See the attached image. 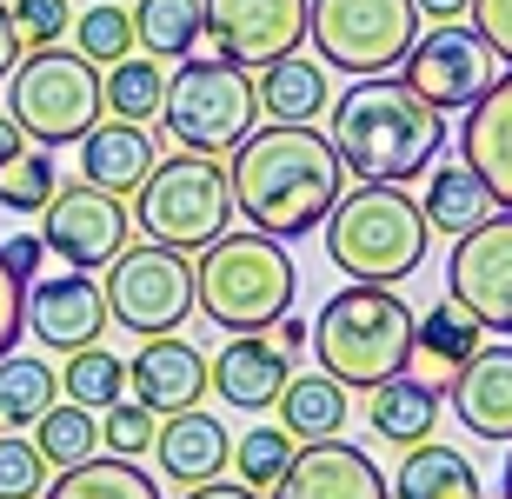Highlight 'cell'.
<instances>
[{
    "label": "cell",
    "mask_w": 512,
    "mask_h": 499,
    "mask_svg": "<svg viewBox=\"0 0 512 499\" xmlns=\"http://www.w3.org/2000/svg\"><path fill=\"white\" fill-rule=\"evenodd\" d=\"M227 187H233V213H247V227L273 233V240H300L346 193V167L326 134L266 120L227 154Z\"/></svg>",
    "instance_id": "cell-1"
},
{
    "label": "cell",
    "mask_w": 512,
    "mask_h": 499,
    "mask_svg": "<svg viewBox=\"0 0 512 499\" xmlns=\"http://www.w3.org/2000/svg\"><path fill=\"white\" fill-rule=\"evenodd\" d=\"M326 140L353 180H380V187H406L413 173H426L446 147V114H433L426 100L399 74L353 80L346 94L326 107Z\"/></svg>",
    "instance_id": "cell-2"
},
{
    "label": "cell",
    "mask_w": 512,
    "mask_h": 499,
    "mask_svg": "<svg viewBox=\"0 0 512 499\" xmlns=\"http://www.w3.org/2000/svg\"><path fill=\"white\" fill-rule=\"evenodd\" d=\"M193 293H200V313L220 333H266L300 300V267H293L286 240H273L260 227L247 233L227 227L193 260Z\"/></svg>",
    "instance_id": "cell-3"
},
{
    "label": "cell",
    "mask_w": 512,
    "mask_h": 499,
    "mask_svg": "<svg viewBox=\"0 0 512 499\" xmlns=\"http://www.w3.org/2000/svg\"><path fill=\"white\" fill-rule=\"evenodd\" d=\"M413 320L419 313L393 287H366V280L340 287L313 320L320 373H333L346 393H373V386L399 380L413 360Z\"/></svg>",
    "instance_id": "cell-4"
},
{
    "label": "cell",
    "mask_w": 512,
    "mask_h": 499,
    "mask_svg": "<svg viewBox=\"0 0 512 499\" xmlns=\"http://www.w3.org/2000/svg\"><path fill=\"white\" fill-rule=\"evenodd\" d=\"M320 227H326V260L346 280H366V287L413 280L419 260H426V240H433L413 193L380 187V180H360L353 193H340Z\"/></svg>",
    "instance_id": "cell-5"
},
{
    "label": "cell",
    "mask_w": 512,
    "mask_h": 499,
    "mask_svg": "<svg viewBox=\"0 0 512 499\" xmlns=\"http://www.w3.org/2000/svg\"><path fill=\"white\" fill-rule=\"evenodd\" d=\"M100 114H107L100 67H87L74 47L20 54V67L7 74V120L34 147H80L100 127Z\"/></svg>",
    "instance_id": "cell-6"
},
{
    "label": "cell",
    "mask_w": 512,
    "mask_h": 499,
    "mask_svg": "<svg viewBox=\"0 0 512 499\" xmlns=\"http://www.w3.org/2000/svg\"><path fill=\"white\" fill-rule=\"evenodd\" d=\"M160 120H167V140L180 154H233L240 140L253 134L260 120V94H253V74L233 67V60H180V74L167 80V100H160Z\"/></svg>",
    "instance_id": "cell-7"
},
{
    "label": "cell",
    "mask_w": 512,
    "mask_h": 499,
    "mask_svg": "<svg viewBox=\"0 0 512 499\" xmlns=\"http://www.w3.org/2000/svg\"><path fill=\"white\" fill-rule=\"evenodd\" d=\"M133 213H140V233L160 240V247L200 253L213 247L233 220V187L227 167L213 154H173L147 173V187L133 193Z\"/></svg>",
    "instance_id": "cell-8"
},
{
    "label": "cell",
    "mask_w": 512,
    "mask_h": 499,
    "mask_svg": "<svg viewBox=\"0 0 512 499\" xmlns=\"http://www.w3.org/2000/svg\"><path fill=\"white\" fill-rule=\"evenodd\" d=\"M306 40L320 47V67L373 80L406 67V54L419 40V7L413 0H313Z\"/></svg>",
    "instance_id": "cell-9"
},
{
    "label": "cell",
    "mask_w": 512,
    "mask_h": 499,
    "mask_svg": "<svg viewBox=\"0 0 512 499\" xmlns=\"http://www.w3.org/2000/svg\"><path fill=\"white\" fill-rule=\"evenodd\" d=\"M107 320H120L140 340H160V333H180L200 307L193 293V260L180 247H160V240H140L107 267Z\"/></svg>",
    "instance_id": "cell-10"
},
{
    "label": "cell",
    "mask_w": 512,
    "mask_h": 499,
    "mask_svg": "<svg viewBox=\"0 0 512 499\" xmlns=\"http://www.w3.org/2000/svg\"><path fill=\"white\" fill-rule=\"evenodd\" d=\"M127 233H133L127 207H120L114 193L87 187V180L54 187V200H47V213H40V240H47V253L67 260L74 273L114 267L120 253H127Z\"/></svg>",
    "instance_id": "cell-11"
},
{
    "label": "cell",
    "mask_w": 512,
    "mask_h": 499,
    "mask_svg": "<svg viewBox=\"0 0 512 499\" xmlns=\"http://www.w3.org/2000/svg\"><path fill=\"white\" fill-rule=\"evenodd\" d=\"M446 300L466 307L486 333L512 340V213H493L486 227L453 240V253H446Z\"/></svg>",
    "instance_id": "cell-12"
},
{
    "label": "cell",
    "mask_w": 512,
    "mask_h": 499,
    "mask_svg": "<svg viewBox=\"0 0 512 499\" xmlns=\"http://www.w3.org/2000/svg\"><path fill=\"white\" fill-rule=\"evenodd\" d=\"M200 7H207L213 54L247 67V74L300 54L306 20H313V0H200Z\"/></svg>",
    "instance_id": "cell-13"
},
{
    "label": "cell",
    "mask_w": 512,
    "mask_h": 499,
    "mask_svg": "<svg viewBox=\"0 0 512 499\" xmlns=\"http://www.w3.org/2000/svg\"><path fill=\"white\" fill-rule=\"evenodd\" d=\"M406 87H413L433 114H459V107H473L486 87H493V54H486V40L473 27H433V34L413 40V54H406Z\"/></svg>",
    "instance_id": "cell-14"
},
{
    "label": "cell",
    "mask_w": 512,
    "mask_h": 499,
    "mask_svg": "<svg viewBox=\"0 0 512 499\" xmlns=\"http://www.w3.org/2000/svg\"><path fill=\"white\" fill-rule=\"evenodd\" d=\"M27 327L54 353H80V346H100V333L114 327V320H107V293H100L94 273H60V280H34Z\"/></svg>",
    "instance_id": "cell-15"
},
{
    "label": "cell",
    "mask_w": 512,
    "mask_h": 499,
    "mask_svg": "<svg viewBox=\"0 0 512 499\" xmlns=\"http://www.w3.org/2000/svg\"><path fill=\"white\" fill-rule=\"evenodd\" d=\"M127 393L147 413H193L200 393H207V353L180 333H160V340H140V353L127 360Z\"/></svg>",
    "instance_id": "cell-16"
},
{
    "label": "cell",
    "mask_w": 512,
    "mask_h": 499,
    "mask_svg": "<svg viewBox=\"0 0 512 499\" xmlns=\"http://www.w3.org/2000/svg\"><path fill=\"white\" fill-rule=\"evenodd\" d=\"M266 499H393V493H386V473L353 440H320L293 453V466Z\"/></svg>",
    "instance_id": "cell-17"
},
{
    "label": "cell",
    "mask_w": 512,
    "mask_h": 499,
    "mask_svg": "<svg viewBox=\"0 0 512 499\" xmlns=\"http://www.w3.org/2000/svg\"><path fill=\"white\" fill-rule=\"evenodd\" d=\"M459 160L486 180L493 207L512 213V67L493 74V87L466 107V127H459Z\"/></svg>",
    "instance_id": "cell-18"
},
{
    "label": "cell",
    "mask_w": 512,
    "mask_h": 499,
    "mask_svg": "<svg viewBox=\"0 0 512 499\" xmlns=\"http://www.w3.org/2000/svg\"><path fill=\"white\" fill-rule=\"evenodd\" d=\"M459 426L493 446H512V340H486L446 386Z\"/></svg>",
    "instance_id": "cell-19"
},
{
    "label": "cell",
    "mask_w": 512,
    "mask_h": 499,
    "mask_svg": "<svg viewBox=\"0 0 512 499\" xmlns=\"http://www.w3.org/2000/svg\"><path fill=\"white\" fill-rule=\"evenodd\" d=\"M286 380H293V360H286V353L266 340V333H233V340L207 360V386H213L227 406H240V413H260V406H273V400L286 393Z\"/></svg>",
    "instance_id": "cell-20"
},
{
    "label": "cell",
    "mask_w": 512,
    "mask_h": 499,
    "mask_svg": "<svg viewBox=\"0 0 512 499\" xmlns=\"http://www.w3.org/2000/svg\"><path fill=\"white\" fill-rule=\"evenodd\" d=\"M479 346H486V327H479L466 307H433L413 320V360H406V380L433 386V393H446V386L459 380V366L473 360Z\"/></svg>",
    "instance_id": "cell-21"
},
{
    "label": "cell",
    "mask_w": 512,
    "mask_h": 499,
    "mask_svg": "<svg viewBox=\"0 0 512 499\" xmlns=\"http://www.w3.org/2000/svg\"><path fill=\"white\" fill-rule=\"evenodd\" d=\"M153 167H160V160H153V134H147V127L100 120L94 134L80 140V180H87V187H100V193H114V200L140 193Z\"/></svg>",
    "instance_id": "cell-22"
},
{
    "label": "cell",
    "mask_w": 512,
    "mask_h": 499,
    "mask_svg": "<svg viewBox=\"0 0 512 499\" xmlns=\"http://www.w3.org/2000/svg\"><path fill=\"white\" fill-rule=\"evenodd\" d=\"M153 460H160V473L180 486H207L220 480L233 466V440H227V426L213 420V413H173L167 426H160V440H153Z\"/></svg>",
    "instance_id": "cell-23"
},
{
    "label": "cell",
    "mask_w": 512,
    "mask_h": 499,
    "mask_svg": "<svg viewBox=\"0 0 512 499\" xmlns=\"http://www.w3.org/2000/svg\"><path fill=\"white\" fill-rule=\"evenodd\" d=\"M253 94H260V114L273 127H313V120L333 107V87H326V67L306 54H286L273 67L253 74Z\"/></svg>",
    "instance_id": "cell-24"
},
{
    "label": "cell",
    "mask_w": 512,
    "mask_h": 499,
    "mask_svg": "<svg viewBox=\"0 0 512 499\" xmlns=\"http://www.w3.org/2000/svg\"><path fill=\"white\" fill-rule=\"evenodd\" d=\"M419 213H426V227L446 233V240H459V233H473L493 220V193H486V180H479L466 160H433L426 167V200H419Z\"/></svg>",
    "instance_id": "cell-25"
},
{
    "label": "cell",
    "mask_w": 512,
    "mask_h": 499,
    "mask_svg": "<svg viewBox=\"0 0 512 499\" xmlns=\"http://www.w3.org/2000/svg\"><path fill=\"white\" fill-rule=\"evenodd\" d=\"M280 426L293 433L300 446H320V440H340L346 420H353V393H346L333 373H293L280 400Z\"/></svg>",
    "instance_id": "cell-26"
},
{
    "label": "cell",
    "mask_w": 512,
    "mask_h": 499,
    "mask_svg": "<svg viewBox=\"0 0 512 499\" xmlns=\"http://www.w3.org/2000/svg\"><path fill=\"white\" fill-rule=\"evenodd\" d=\"M386 493L393 499H479V473L466 453H453V446H406L399 453V473L386 480Z\"/></svg>",
    "instance_id": "cell-27"
},
{
    "label": "cell",
    "mask_w": 512,
    "mask_h": 499,
    "mask_svg": "<svg viewBox=\"0 0 512 499\" xmlns=\"http://www.w3.org/2000/svg\"><path fill=\"white\" fill-rule=\"evenodd\" d=\"M366 420H373V433H380L386 446H399V453H406V446H426V440H433V426H439V393L399 373V380L373 386Z\"/></svg>",
    "instance_id": "cell-28"
},
{
    "label": "cell",
    "mask_w": 512,
    "mask_h": 499,
    "mask_svg": "<svg viewBox=\"0 0 512 499\" xmlns=\"http://www.w3.org/2000/svg\"><path fill=\"white\" fill-rule=\"evenodd\" d=\"M133 40L147 47V60H193V47L207 40V7L200 0H140Z\"/></svg>",
    "instance_id": "cell-29"
},
{
    "label": "cell",
    "mask_w": 512,
    "mask_h": 499,
    "mask_svg": "<svg viewBox=\"0 0 512 499\" xmlns=\"http://www.w3.org/2000/svg\"><path fill=\"white\" fill-rule=\"evenodd\" d=\"M40 499H160V486L140 473V460H114V453H94L87 466H67L60 480H47Z\"/></svg>",
    "instance_id": "cell-30"
},
{
    "label": "cell",
    "mask_w": 512,
    "mask_h": 499,
    "mask_svg": "<svg viewBox=\"0 0 512 499\" xmlns=\"http://www.w3.org/2000/svg\"><path fill=\"white\" fill-rule=\"evenodd\" d=\"M100 100H107V114L127 120V127L160 120V100H167V74H160V60L127 54L120 67H107V74H100Z\"/></svg>",
    "instance_id": "cell-31"
},
{
    "label": "cell",
    "mask_w": 512,
    "mask_h": 499,
    "mask_svg": "<svg viewBox=\"0 0 512 499\" xmlns=\"http://www.w3.org/2000/svg\"><path fill=\"white\" fill-rule=\"evenodd\" d=\"M60 393V373L47 360H27V353H7L0 360V426H34Z\"/></svg>",
    "instance_id": "cell-32"
},
{
    "label": "cell",
    "mask_w": 512,
    "mask_h": 499,
    "mask_svg": "<svg viewBox=\"0 0 512 499\" xmlns=\"http://www.w3.org/2000/svg\"><path fill=\"white\" fill-rule=\"evenodd\" d=\"M34 446H40V460L60 466V473H67V466H87L100 453V420L87 413V406H74V400L47 406V413L34 420Z\"/></svg>",
    "instance_id": "cell-33"
},
{
    "label": "cell",
    "mask_w": 512,
    "mask_h": 499,
    "mask_svg": "<svg viewBox=\"0 0 512 499\" xmlns=\"http://www.w3.org/2000/svg\"><path fill=\"white\" fill-rule=\"evenodd\" d=\"M60 386H67L74 406L107 413L114 400H127V360L107 353V346H80V353H67V366H60Z\"/></svg>",
    "instance_id": "cell-34"
},
{
    "label": "cell",
    "mask_w": 512,
    "mask_h": 499,
    "mask_svg": "<svg viewBox=\"0 0 512 499\" xmlns=\"http://www.w3.org/2000/svg\"><path fill=\"white\" fill-rule=\"evenodd\" d=\"M74 54L87 67H120L133 54V7H114V0H100L87 14H74Z\"/></svg>",
    "instance_id": "cell-35"
},
{
    "label": "cell",
    "mask_w": 512,
    "mask_h": 499,
    "mask_svg": "<svg viewBox=\"0 0 512 499\" xmlns=\"http://www.w3.org/2000/svg\"><path fill=\"white\" fill-rule=\"evenodd\" d=\"M293 453H300V440H293L286 426H253L247 440L233 446V473H240V486H247V493H273V486H280V473L293 466Z\"/></svg>",
    "instance_id": "cell-36"
},
{
    "label": "cell",
    "mask_w": 512,
    "mask_h": 499,
    "mask_svg": "<svg viewBox=\"0 0 512 499\" xmlns=\"http://www.w3.org/2000/svg\"><path fill=\"white\" fill-rule=\"evenodd\" d=\"M54 160H47V147H20L7 167H0V207L7 213H47V200H54Z\"/></svg>",
    "instance_id": "cell-37"
},
{
    "label": "cell",
    "mask_w": 512,
    "mask_h": 499,
    "mask_svg": "<svg viewBox=\"0 0 512 499\" xmlns=\"http://www.w3.org/2000/svg\"><path fill=\"white\" fill-rule=\"evenodd\" d=\"M7 20H14L20 54L60 47V40L74 34V7H67V0H7Z\"/></svg>",
    "instance_id": "cell-38"
},
{
    "label": "cell",
    "mask_w": 512,
    "mask_h": 499,
    "mask_svg": "<svg viewBox=\"0 0 512 499\" xmlns=\"http://www.w3.org/2000/svg\"><path fill=\"white\" fill-rule=\"evenodd\" d=\"M153 440H160V420H153L140 400H114L100 413V446H107L114 460H140V453H153Z\"/></svg>",
    "instance_id": "cell-39"
},
{
    "label": "cell",
    "mask_w": 512,
    "mask_h": 499,
    "mask_svg": "<svg viewBox=\"0 0 512 499\" xmlns=\"http://www.w3.org/2000/svg\"><path fill=\"white\" fill-rule=\"evenodd\" d=\"M47 473H54V466L40 460L34 440L0 433V499H40L47 493Z\"/></svg>",
    "instance_id": "cell-40"
},
{
    "label": "cell",
    "mask_w": 512,
    "mask_h": 499,
    "mask_svg": "<svg viewBox=\"0 0 512 499\" xmlns=\"http://www.w3.org/2000/svg\"><path fill=\"white\" fill-rule=\"evenodd\" d=\"M473 34L486 40V54L512 67V0H473Z\"/></svg>",
    "instance_id": "cell-41"
},
{
    "label": "cell",
    "mask_w": 512,
    "mask_h": 499,
    "mask_svg": "<svg viewBox=\"0 0 512 499\" xmlns=\"http://www.w3.org/2000/svg\"><path fill=\"white\" fill-rule=\"evenodd\" d=\"M20 333H27V287H20L14 273H7V260H0V360L14 353Z\"/></svg>",
    "instance_id": "cell-42"
},
{
    "label": "cell",
    "mask_w": 512,
    "mask_h": 499,
    "mask_svg": "<svg viewBox=\"0 0 512 499\" xmlns=\"http://www.w3.org/2000/svg\"><path fill=\"white\" fill-rule=\"evenodd\" d=\"M0 260H7V273H14L20 287H34L40 260H47V240L40 233H14V240H0Z\"/></svg>",
    "instance_id": "cell-43"
},
{
    "label": "cell",
    "mask_w": 512,
    "mask_h": 499,
    "mask_svg": "<svg viewBox=\"0 0 512 499\" xmlns=\"http://www.w3.org/2000/svg\"><path fill=\"white\" fill-rule=\"evenodd\" d=\"M266 340H273V346H280V353H286V360H293V353H300V346L313 340V327H306L300 313H280V320L266 327Z\"/></svg>",
    "instance_id": "cell-44"
},
{
    "label": "cell",
    "mask_w": 512,
    "mask_h": 499,
    "mask_svg": "<svg viewBox=\"0 0 512 499\" xmlns=\"http://www.w3.org/2000/svg\"><path fill=\"white\" fill-rule=\"evenodd\" d=\"M413 7H419V20H439V27L473 14V0H413Z\"/></svg>",
    "instance_id": "cell-45"
},
{
    "label": "cell",
    "mask_w": 512,
    "mask_h": 499,
    "mask_svg": "<svg viewBox=\"0 0 512 499\" xmlns=\"http://www.w3.org/2000/svg\"><path fill=\"white\" fill-rule=\"evenodd\" d=\"M20 67V40H14V20H7V0H0V80Z\"/></svg>",
    "instance_id": "cell-46"
},
{
    "label": "cell",
    "mask_w": 512,
    "mask_h": 499,
    "mask_svg": "<svg viewBox=\"0 0 512 499\" xmlns=\"http://www.w3.org/2000/svg\"><path fill=\"white\" fill-rule=\"evenodd\" d=\"M187 499H260V493H247L240 480H207V486H187Z\"/></svg>",
    "instance_id": "cell-47"
},
{
    "label": "cell",
    "mask_w": 512,
    "mask_h": 499,
    "mask_svg": "<svg viewBox=\"0 0 512 499\" xmlns=\"http://www.w3.org/2000/svg\"><path fill=\"white\" fill-rule=\"evenodd\" d=\"M20 147H34V140H27V134H20V127H14V120L0 114V167H7V160H14Z\"/></svg>",
    "instance_id": "cell-48"
},
{
    "label": "cell",
    "mask_w": 512,
    "mask_h": 499,
    "mask_svg": "<svg viewBox=\"0 0 512 499\" xmlns=\"http://www.w3.org/2000/svg\"><path fill=\"white\" fill-rule=\"evenodd\" d=\"M506 499H512V460H506Z\"/></svg>",
    "instance_id": "cell-49"
}]
</instances>
